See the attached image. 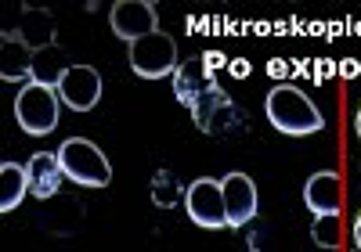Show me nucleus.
Instances as JSON below:
<instances>
[{"instance_id":"1","label":"nucleus","mask_w":361,"mask_h":252,"mask_svg":"<svg viewBox=\"0 0 361 252\" xmlns=\"http://www.w3.org/2000/svg\"><path fill=\"white\" fill-rule=\"evenodd\" d=\"M267 119L275 130L289 134V137H307V134H318L322 126H325V115L322 108L307 98L304 90H296L289 83H279V87H271L267 94Z\"/></svg>"},{"instance_id":"2","label":"nucleus","mask_w":361,"mask_h":252,"mask_svg":"<svg viewBox=\"0 0 361 252\" xmlns=\"http://www.w3.org/2000/svg\"><path fill=\"white\" fill-rule=\"evenodd\" d=\"M58 163H62L66 177L83 184V187H105L112 180V166L105 159V151L87 141V137H69L58 148Z\"/></svg>"},{"instance_id":"3","label":"nucleus","mask_w":361,"mask_h":252,"mask_svg":"<svg viewBox=\"0 0 361 252\" xmlns=\"http://www.w3.org/2000/svg\"><path fill=\"white\" fill-rule=\"evenodd\" d=\"M58 87H44V83H25L15 98V119L25 134L44 137L58 126Z\"/></svg>"},{"instance_id":"4","label":"nucleus","mask_w":361,"mask_h":252,"mask_svg":"<svg viewBox=\"0 0 361 252\" xmlns=\"http://www.w3.org/2000/svg\"><path fill=\"white\" fill-rule=\"evenodd\" d=\"M177 44L173 37L166 33H152L137 44H130V69L141 76V80H163V76H173L177 73Z\"/></svg>"},{"instance_id":"5","label":"nucleus","mask_w":361,"mask_h":252,"mask_svg":"<svg viewBox=\"0 0 361 252\" xmlns=\"http://www.w3.org/2000/svg\"><path fill=\"white\" fill-rule=\"evenodd\" d=\"M185 209H188V216L195 220V224H199V227H206V231L231 227L221 180H209V177H202V180L188 184V187H185Z\"/></svg>"},{"instance_id":"6","label":"nucleus","mask_w":361,"mask_h":252,"mask_svg":"<svg viewBox=\"0 0 361 252\" xmlns=\"http://www.w3.org/2000/svg\"><path fill=\"white\" fill-rule=\"evenodd\" d=\"M109 22H112V33L127 44H137L145 37L159 33V18H156V8L148 0H119L109 11Z\"/></svg>"},{"instance_id":"7","label":"nucleus","mask_w":361,"mask_h":252,"mask_svg":"<svg viewBox=\"0 0 361 252\" xmlns=\"http://www.w3.org/2000/svg\"><path fill=\"white\" fill-rule=\"evenodd\" d=\"M58 94H62V101L73 112H90L102 101V76H98V69L69 65V73L62 76V83H58Z\"/></svg>"},{"instance_id":"8","label":"nucleus","mask_w":361,"mask_h":252,"mask_svg":"<svg viewBox=\"0 0 361 252\" xmlns=\"http://www.w3.org/2000/svg\"><path fill=\"white\" fill-rule=\"evenodd\" d=\"M188 108H192V119H195V126H202L206 134H224L228 126L238 119V115H235V101L228 98V94H224L221 87H214L209 94L195 98Z\"/></svg>"},{"instance_id":"9","label":"nucleus","mask_w":361,"mask_h":252,"mask_svg":"<svg viewBox=\"0 0 361 252\" xmlns=\"http://www.w3.org/2000/svg\"><path fill=\"white\" fill-rule=\"evenodd\" d=\"M224 187V206H228V220H231V227H243L250 224V220L257 216V184L246 177V173H228L221 180Z\"/></svg>"},{"instance_id":"10","label":"nucleus","mask_w":361,"mask_h":252,"mask_svg":"<svg viewBox=\"0 0 361 252\" xmlns=\"http://www.w3.org/2000/svg\"><path fill=\"white\" fill-rule=\"evenodd\" d=\"M25 177H29V195L33 199H51L58 195V187H62V163H58V151H37L33 159L25 163Z\"/></svg>"},{"instance_id":"11","label":"nucleus","mask_w":361,"mask_h":252,"mask_svg":"<svg viewBox=\"0 0 361 252\" xmlns=\"http://www.w3.org/2000/svg\"><path fill=\"white\" fill-rule=\"evenodd\" d=\"M304 202L314 216H329V213H340L343 209V180L336 173H314L304 184Z\"/></svg>"},{"instance_id":"12","label":"nucleus","mask_w":361,"mask_h":252,"mask_svg":"<svg viewBox=\"0 0 361 252\" xmlns=\"http://www.w3.org/2000/svg\"><path fill=\"white\" fill-rule=\"evenodd\" d=\"M217 87L214 73H209V65L202 58H192V61H180L177 73H173V90H177V98L192 105L195 98H202V94H209Z\"/></svg>"},{"instance_id":"13","label":"nucleus","mask_w":361,"mask_h":252,"mask_svg":"<svg viewBox=\"0 0 361 252\" xmlns=\"http://www.w3.org/2000/svg\"><path fill=\"white\" fill-rule=\"evenodd\" d=\"M22 29H11V37H18L29 51H44V47H54V18L51 11H37V8H25L22 11Z\"/></svg>"},{"instance_id":"14","label":"nucleus","mask_w":361,"mask_h":252,"mask_svg":"<svg viewBox=\"0 0 361 252\" xmlns=\"http://www.w3.org/2000/svg\"><path fill=\"white\" fill-rule=\"evenodd\" d=\"M0 76H4V80H29V83H33V51H29L18 37H11V33H4Z\"/></svg>"},{"instance_id":"15","label":"nucleus","mask_w":361,"mask_h":252,"mask_svg":"<svg viewBox=\"0 0 361 252\" xmlns=\"http://www.w3.org/2000/svg\"><path fill=\"white\" fill-rule=\"evenodd\" d=\"M66 73H69V61H66L62 51H58V44H54V47H44V51L33 54V83L58 87Z\"/></svg>"},{"instance_id":"16","label":"nucleus","mask_w":361,"mask_h":252,"mask_svg":"<svg viewBox=\"0 0 361 252\" xmlns=\"http://www.w3.org/2000/svg\"><path fill=\"white\" fill-rule=\"evenodd\" d=\"M22 195H29V177H25V166L18 163H4L0 166V209L11 213Z\"/></svg>"},{"instance_id":"17","label":"nucleus","mask_w":361,"mask_h":252,"mask_svg":"<svg viewBox=\"0 0 361 252\" xmlns=\"http://www.w3.org/2000/svg\"><path fill=\"white\" fill-rule=\"evenodd\" d=\"M340 213H329V216H314L311 224V241L318 248H340Z\"/></svg>"},{"instance_id":"18","label":"nucleus","mask_w":361,"mask_h":252,"mask_svg":"<svg viewBox=\"0 0 361 252\" xmlns=\"http://www.w3.org/2000/svg\"><path fill=\"white\" fill-rule=\"evenodd\" d=\"M354 245L361 248V213H357V220H354Z\"/></svg>"},{"instance_id":"19","label":"nucleus","mask_w":361,"mask_h":252,"mask_svg":"<svg viewBox=\"0 0 361 252\" xmlns=\"http://www.w3.org/2000/svg\"><path fill=\"white\" fill-rule=\"evenodd\" d=\"M354 130H357V137H361V108H357V119H354Z\"/></svg>"}]
</instances>
